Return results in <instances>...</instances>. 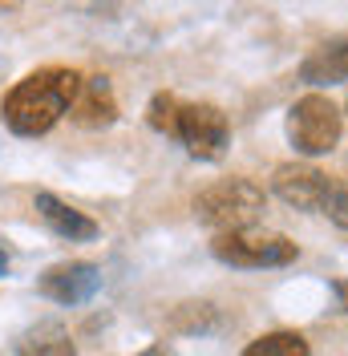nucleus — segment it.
Masks as SVG:
<instances>
[{
  "label": "nucleus",
  "mask_w": 348,
  "mask_h": 356,
  "mask_svg": "<svg viewBox=\"0 0 348 356\" xmlns=\"http://www.w3.org/2000/svg\"><path fill=\"white\" fill-rule=\"evenodd\" d=\"M77 86H81V77L73 69H61V65L29 73L24 81H17V86L8 89V97L0 106L4 126L13 134H21V138L49 134L69 113L73 97H77Z\"/></svg>",
  "instance_id": "obj_1"
},
{
  "label": "nucleus",
  "mask_w": 348,
  "mask_h": 356,
  "mask_svg": "<svg viewBox=\"0 0 348 356\" xmlns=\"http://www.w3.org/2000/svg\"><path fill=\"white\" fill-rule=\"evenodd\" d=\"M267 207V195L263 186H255L251 178H219L215 186L198 191L195 195V219L203 227H211L215 235H227V231H243V227H255V219Z\"/></svg>",
  "instance_id": "obj_2"
},
{
  "label": "nucleus",
  "mask_w": 348,
  "mask_h": 356,
  "mask_svg": "<svg viewBox=\"0 0 348 356\" xmlns=\"http://www.w3.org/2000/svg\"><path fill=\"white\" fill-rule=\"evenodd\" d=\"M219 264L231 267H287L296 264L300 247L280 231H263V227H243V231H227L211 239Z\"/></svg>",
  "instance_id": "obj_3"
},
{
  "label": "nucleus",
  "mask_w": 348,
  "mask_h": 356,
  "mask_svg": "<svg viewBox=\"0 0 348 356\" xmlns=\"http://www.w3.org/2000/svg\"><path fill=\"white\" fill-rule=\"evenodd\" d=\"M340 134H345V118L324 93H308L287 110V142L308 158L336 150Z\"/></svg>",
  "instance_id": "obj_4"
},
{
  "label": "nucleus",
  "mask_w": 348,
  "mask_h": 356,
  "mask_svg": "<svg viewBox=\"0 0 348 356\" xmlns=\"http://www.w3.org/2000/svg\"><path fill=\"white\" fill-rule=\"evenodd\" d=\"M174 138L203 162H215L227 154L231 146V126H227V113L211 106V102H195V106H182L178 110V130Z\"/></svg>",
  "instance_id": "obj_5"
},
{
  "label": "nucleus",
  "mask_w": 348,
  "mask_h": 356,
  "mask_svg": "<svg viewBox=\"0 0 348 356\" xmlns=\"http://www.w3.org/2000/svg\"><path fill=\"white\" fill-rule=\"evenodd\" d=\"M332 182L336 178H328L320 166L283 162V166H276V175H271V191L287 207H296V211H324L328 195H332Z\"/></svg>",
  "instance_id": "obj_6"
},
{
  "label": "nucleus",
  "mask_w": 348,
  "mask_h": 356,
  "mask_svg": "<svg viewBox=\"0 0 348 356\" xmlns=\"http://www.w3.org/2000/svg\"><path fill=\"white\" fill-rule=\"evenodd\" d=\"M45 300L53 304H65V308H77V304H89L97 291H102V271L86 259H73V264H57L49 267L37 284Z\"/></svg>",
  "instance_id": "obj_7"
},
{
  "label": "nucleus",
  "mask_w": 348,
  "mask_h": 356,
  "mask_svg": "<svg viewBox=\"0 0 348 356\" xmlns=\"http://www.w3.org/2000/svg\"><path fill=\"white\" fill-rule=\"evenodd\" d=\"M69 118H73L77 126H86V130H106V126H113V122H118V97H113L109 77H102V73L81 77L77 97H73V106H69Z\"/></svg>",
  "instance_id": "obj_8"
},
{
  "label": "nucleus",
  "mask_w": 348,
  "mask_h": 356,
  "mask_svg": "<svg viewBox=\"0 0 348 356\" xmlns=\"http://www.w3.org/2000/svg\"><path fill=\"white\" fill-rule=\"evenodd\" d=\"M33 207H37V215L45 219V227H49L53 235L69 239V243H89V239H97V222L89 219V215H81V211H73V207L61 202L57 195L37 191Z\"/></svg>",
  "instance_id": "obj_9"
},
{
  "label": "nucleus",
  "mask_w": 348,
  "mask_h": 356,
  "mask_svg": "<svg viewBox=\"0 0 348 356\" xmlns=\"http://www.w3.org/2000/svg\"><path fill=\"white\" fill-rule=\"evenodd\" d=\"M300 77H304L308 86H336V81H348V33L328 37L320 49H312V57L300 65Z\"/></svg>",
  "instance_id": "obj_10"
},
{
  "label": "nucleus",
  "mask_w": 348,
  "mask_h": 356,
  "mask_svg": "<svg viewBox=\"0 0 348 356\" xmlns=\"http://www.w3.org/2000/svg\"><path fill=\"white\" fill-rule=\"evenodd\" d=\"M17 356H77L73 336L65 332V324L57 320H41L17 340Z\"/></svg>",
  "instance_id": "obj_11"
},
{
  "label": "nucleus",
  "mask_w": 348,
  "mask_h": 356,
  "mask_svg": "<svg viewBox=\"0 0 348 356\" xmlns=\"http://www.w3.org/2000/svg\"><path fill=\"white\" fill-rule=\"evenodd\" d=\"M243 356H312V348L300 332H267L260 340H251Z\"/></svg>",
  "instance_id": "obj_12"
},
{
  "label": "nucleus",
  "mask_w": 348,
  "mask_h": 356,
  "mask_svg": "<svg viewBox=\"0 0 348 356\" xmlns=\"http://www.w3.org/2000/svg\"><path fill=\"white\" fill-rule=\"evenodd\" d=\"M171 328L174 332H187V336L215 332L219 328V312H215V304H207V300H198V304H182V308H174Z\"/></svg>",
  "instance_id": "obj_13"
},
{
  "label": "nucleus",
  "mask_w": 348,
  "mask_h": 356,
  "mask_svg": "<svg viewBox=\"0 0 348 356\" xmlns=\"http://www.w3.org/2000/svg\"><path fill=\"white\" fill-rule=\"evenodd\" d=\"M178 110H182V102H178L174 93H154V97H150V110H146L150 130L174 138V130H178Z\"/></svg>",
  "instance_id": "obj_14"
},
{
  "label": "nucleus",
  "mask_w": 348,
  "mask_h": 356,
  "mask_svg": "<svg viewBox=\"0 0 348 356\" xmlns=\"http://www.w3.org/2000/svg\"><path fill=\"white\" fill-rule=\"evenodd\" d=\"M320 215H328L336 227H345L348 231V182H332V195H328V202H324Z\"/></svg>",
  "instance_id": "obj_15"
},
{
  "label": "nucleus",
  "mask_w": 348,
  "mask_h": 356,
  "mask_svg": "<svg viewBox=\"0 0 348 356\" xmlns=\"http://www.w3.org/2000/svg\"><path fill=\"white\" fill-rule=\"evenodd\" d=\"M138 356H178V353H174L171 344H150L146 353H138Z\"/></svg>",
  "instance_id": "obj_16"
},
{
  "label": "nucleus",
  "mask_w": 348,
  "mask_h": 356,
  "mask_svg": "<svg viewBox=\"0 0 348 356\" xmlns=\"http://www.w3.org/2000/svg\"><path fill=\"white\" fill-rule=\"evenodd\" d=\"M336 304L348 312V280H340V284H336Z\"/></svg>",
  "instance_id": "obj_17"
},
{
  "label": "nucleus",
  "mask_w": 348,
  "mask_h": 356,
  "mask_svg": "<svg viewBox=\"0 0 348 356\" xmlns=\"http://www.w3.org/2000/svg\"><path fill=\"white\" fill-rule=\"evenodd\" d=\"M4 271H8V255H4V251H0V275H4Z\"/></svg>",
  "instance_id": "obj_18"
}]
</instances>
